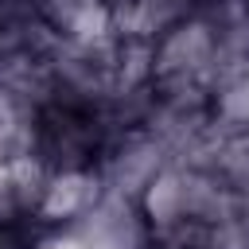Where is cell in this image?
Masks as SVG:
<instances>
[{"mask_svg": "<svg viewBox=\"0 0 249 249\" xmlns=\"http://www.w3.org/2000/svg\"><path fill=\"white\" fill-rule=\"evenodd\" d=\"M93 202H97V183L82 171H62L47 183L39 210L47 218H74V214H86Z\"/></svg>", "mask_w": 249, "mask_h": 249, "instance_id": "cell-1", "label": "cell"}, {"mask_svg": "<svg viewBox=\"0 0 249 249\" xmlns=\"http://www.w3.org/2000/svg\"><path fill=\"white\" fill-rule=\"evenodd\" d=\"M43 249H86V241H82L78 233H66V237H54V241H47Z\"/></svg>", "mask_w": 249, "mask_h": 249, "instance_id": "cell-2", "label": "cell"}]
</instances>
